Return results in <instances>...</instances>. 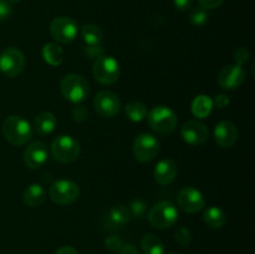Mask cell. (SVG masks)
<instances>
[{
	"label": "cell",
	"instance_id": "74e56055",
	"mask_svg": "<svg viewBox=\"0 0 255 254\" xmlns=\"http://www.w3.org/2000/svg\"><path fill=\"white\" fill-rule=\"evenodd\" d=\"M119 254H139V253L136 249V247L131 246V244H127V246L121 247V249L119 251Z\"/></svg>",
	"mask_w": 255,
	"mask_h": 254
},
{
	"label": "cell",
	"instance_id": "6da1fadb",
	"mask_svg": "<svg viewBox=\"0 0 255 254\" xmlns=\"http://www.w3.org/2000/svg\"><path fill=\"white\" fill-rule=\"evenodd\" d=\"M2 133L6 141L14 146H22L32 138L31 125L20 116H9L2 122Z\"/></svg>",
	"mask_w": 255,
	"mask_h": 254
},
{
	"label": "cell",
	"instance_id": "836d02e7",
	"mask_svg": "<svg viewBox=\"0 0 255 254\" xmlns=\"http://www.w3.org/2000/svg\"><path fill=\"white\" fill-rule=\"evenodd\" d=\"M85 52H86V55L89 57L96 60L97 57L104 55V49H102L100 45H89V46L86 47V50H85Z\"/></svg>",
	"mask_w": 255,
	"mask_h": 254
},
{
	"label": "cell",
	"instance_id": "ffe728a7",
	"mask_svg": "<svg viewBox=\"0 0 255 254\" xmlns=\"http://www.w3.org/2000/svg\"><path fill=\"white\" fill-rule=\"evenodd\" d=\"M45 196H46V192L44 187L39 183H32L27 188H25L22 199L27 206L37 207L45 201Z\"/></svg>",
	"mask_w": 255,
	"mask_h": 254
},
{
	"label": "cell",
	"instance_id": "5bb4252c",
	"mask_svg": "<svg viewBox=\"0 0 255 254\" xmlns=\"http://www.w3.org/2000/svg\"><path fill=\"white\" fill-rule=\"evenodd\" d=\"M181 136L183 141L189 144H202L208 139V128L206 125L201 124L198 121L186 122L181 128Z\"/></svg>",
	"mask_w": 255,
	"mask_h": 254
},
{
	"label": "cell",
	"instance_id": "7402d4cb",
	"mask_svg": "<svg viewBox=\"0 0 255 254\" xmlns=\"http://www.w3.org/2000/svg\"><path fill=\"white\" fill-rule=\"evenodd\" d=\"M203 219L209 228L218 229L222 228L226 224L227 216L219 207L212 206L206 209V212L203 214Z\"/></svg>",
	"mask_w": 255,
	"mask_h": 254
},
{
	"label": "cell",
	"instance_id": "2e32d148",
	"mask_svg": "<svg viewBox=\"0 0 255 254\" xmlns=\"http://www.w3.org/2000/svg\"><path fill=\"white\" fill-rule=\"evenodd\" d=\"M214 139L223 148H229L238 139V131L233 122L222 121L214 128Z\"/></svg>",
	"mask_w": 255,
	"mask_h": 254
},
{
	"label": "cell",
	"instance_id": "4316f807",
	"mask_svg": "<svg viewBox=\"0 0 255 254\" xmlns=\"http://www.w3.org/2000/svg\"><path fill=\"white\" fill-rule=\"evenodd\" d=\"M174 239L182 247H189L192 242V233L186 227H179L174 233Z\"/></svg>",
	"mask_w": 255,
	"mask_h": 254
},
{
	"label": "cell",
	"instance_id": "ba28073f",
	"mask_svg": "<svg viewBox=\"0 0 255 254\" xmlns=\"http://www.w3.org/2000/svg\"><path fill=\"white\" fill-rule=\"evenodd\" d=\"M77 22L74 19L67 16H59L54 19L50 24V34L61 44H69L74 41L77 36Z\"/></svg>",
	"mask_w": 255,
	"mask_h": 254
},
{
	"label": "cell",
	"instance_id": "5b68a950",
	"mask_svg": "<svg viewBox=\"0 0 255 254\" xmlns=\"http://www.w3.org/2000/svg\"><path fill=\"white\" fill-rule=\"evenodd\" d=\"M51 154L57 162L72 163L80 156V144L69 134H61L52 141Z\"/></svg>",
	"mask_w": 255,
	"mask_h": 254
},
{
	"label": "cell",
	"instance_id": "e0dca14e",
	"mask_svg": "<svg viewBox=\"0 0 255 254\" xmlns=\"http://www.w3.org/2000/svg\"><path fill=\"white\" fill-rule=\"evenodd\" d=\"M177 164L172 159H162L156 164L153 171L154 181L158 184L166 186L172 183L177 177Z\"/></svg>",
	"mask_w": 255,
	"mask_h": 254
},
{
	"label": "cell",
	"instance_id": "7a4b0ae2",
	"mask_svg": "<svg viewBox=\"0 0 255 254\" xmlns=\"http://www.w3.org/2000/svg\"><path fill=\"white\" fill-rule=\"evenodd\" d=\"M62 96L70 102L79 104L87 99L90 94V85L84 76L79 74H69L64 76L60 84Z\"/></svg>",
	"mask_w": 255,
	"mask_h": 254
},
{
	"label": "cell",
	"instance_id": "8fae6325",
	"mask_svg": "<svg viewBox=\"0 0 255 254\" xmlns=\"http://www.w3.org/2000/svg\"><path fill=\"white\" fill-rule=\"evenodd\" d=\"M94 107L100 116L111 119L120 112L121 101L115 92L100 91L94 100Z\"/></svg>",
	"mask_w": 255,
	"mask_h": 254
},
{
	"label": "cell",
	"instance_id": "3957f363",
	"mask_svg": "<svg viewBox=\"0 0 255 254\" xmlns=\"http://www.w3.org/2000/svg\"><path fill=\"white\" fill-rule=\"evenodd\" d=\"M147 119L151 128L159 134H171L178 124L176 112L167 106H156L147 115Z\"/></svg>",
	"mask_w": 255,
	"mask_h": 254
},
{
	"label": "cell",
	"instance_id": "603a6c76",
	"mask_svg": "<svg viewBox=\"0 0 255 254\" xmlns=\"http://www.w3.org/2000/svg\"><path fill=\"white\" fill-rule=\"evenodd\" d=\"M42 59L51 66H59L64 61V50L56 44H46L42 47Z\"/></svg>",
	"mask_w": 255,
	"mask_h": 254
},
{
	"label": "cell",
	"instance_id": "44dd1931",
	"mask_svg": "<svg viewBox=\"0 0 255 254\" xmlns=\"http://www.w3.org/2000/svg\"><path fill=\"white\" fill-rule=\"evenodd\" d=\"M213 110V100L207 95H199L192 102V114L198 119H206Z\"/></svg>",
	"mask_w": 255,
	"mask_h": 254
},
{
	"label": "cell",
	"instance_id": "8d00e7d4",
	"mask_svg": "<svg viewBox=\"0 0 255 254\" xmlns=\"http://www.w3.org/2000/svg\"><path fill=\"white\" fill-rule=\"evenodd\" d=\"M174 6L179 10V11H187L192 7L193 0H173Z\"/></svg>",
	"mask_w": 255,
	"mask_h": 254
},
{
	"label": "cell",
	"instance_id": "9c48e42d",
	"mask_svg": "<svg viewBox=\"0 0 255 254\" xmlns=\"http://www.w3.org/2000/svg\"><path fill=\"white\" fill-rule=\"evenodd\" d=\"M25 56L21 50L7 47L0 55V71L7 77H15L24 70Z\"/></svg>",
	"mask_w": 255,
	"mask_h": 254
},
{
	"label": "cell",
	"instance_id": "4fadbf2b",
	"mask_svg": "<svg viewBox=\"0 0 255 254\" xmlns=\"http://www.w3.org/2000/svg\"><path fill=\"white\" fill-rule=\"evenodd\" d=\"M246 80V71L241 65H227L219 71L218 84L224 90H236Z\"/></svg>",
	"mask_w": 255,
	"mask_h": 254
},
{
	"label": "cell",
	"instance_id": "ac0fdd59",
	"mask_svg": "<svg viewBox=\"0 0 255 254\" xmlns=\"http://www.w3.org/2000/svg\"><path fill=\"white\" fill-rule=\"evenodd\" d=\"M56 117L52 112L42 111L39 115H36L34 120V128L40 136H47L51 133L56 127Z\"/></svg>",
	"mask_w": 255,
	"mask_h": 254
},
{
	"label": "cell",
	"instance_id": "d6a6232c",
	"mask_svg": "<svg viewBox=\"0 0 255 254\" xmlns=\"http://www.w3.org/2000/svg\"><path fill=\"white\" fill-rule=\"evenodd\" d=\"M12 7L9 0H0V21L6 20L11 15Z\"/></svg>",
	"mask_w": 255,
	"mask_h": 254
},
{
	"label": "cell",
	"instance_id": "484cf974",
	"mask_svg": "<svg viewBox=\"0 0 255 254\" xmlns=\"http://www.w3.org/2000/svg\"><path fill=\"white\" fill-rule=\"evenodd\" d=\"M81 35L87 45H100V42L102 41V37H104L102 30L94 24L84 25L81 27Z\"/></svg>",
	"mask_w": 255,
	"mask_h": 254
},
{
	"label": "cell",
	"instance_id": "277c9868",
	"mask_svg": "<svg viewBox=\"0 0 255 254\" xmlns=\"http://www.w3.org/2000/svg\"><path fill=\"white\" fill-rule=\"evenodd\" d=\"M148 221L157 229L171 228L178 221V211L172 202L161 201L149 209Z\"/></svg>",
	"mask_w": 255,
	"mask_h": 254
},
{
	"label": "cell",
	"instance_id": "f35d334b",
	"mask_svg": "<svg viewBox=\"0 0 255 254\" xmlns=\"http://www.w3.org/2000/svg\"><path fill=\"white\" fill-rule=\"evenodd\" d=\"M55 254H79V252L76 251L75 248H72V247H61V248H59L56 251V253Z\"/></svg>",
	"mask_w": 255,
	"mask_h": 254
},
{
	"label": "cell",
	"instance_id": "4dcf8cb0",
	"mask_svg": "<svg viewBox=\"0 0 255 254\" xmlns=\"http://www.w3.org/2000/svg\"><path fill=\"white\" fill-rule=\"evenodd\" d=\"M249 51L247 47H239V49H237L236 51H234V60H236L237 65H243L246 64V62H248L249 60Z\"/></svg>",
	"mask_w": 255,
	"mask_h": 254
},
{
	"label": "cell",
	"instance_id": "d4e9b609",
	"mask_svg": "<svg viewBox=\"0 0 255 254\" xmlns=\"http://www.w3.org/2000/svg\"><path fill=\"white\" fill-rule=\"evenodd\" d=\"M126 111L127 117H128L131 121L133 122H141L143 121L147 117V107L146 105L142 104L139 101H129L128 104L126 105Z\"/></svg>",
	"mask_w": 255,
	"mask_h": 254
},
{
	"label": "cell",
	"instance_id": "f1b7e54d",
	"mask_svg": "<svg viewBox=\"0 0 255 254\" xmlns=\"http://www.w3.org/2000/svg\"><path fill=\"white\" fill-rule=\"evenodd\" d=\"M147 203L142 199H136V201H132L131 204H129V211H131V216L137 217V218H141L142 216L146 212Z\"/></svg>",
	"mask_w": 255,
	"mask_h": 254
},
{
	"label": "cell",
	"instance_id": "60d3db41",
	"mask_svg": "<svg viewBox=\"0 0 255 254\" xmlns=\"http://www.w3.org/2000/svg\"><path fill=\"white\" fill-rule=\"evenodd\" d=\"M172 254H182V253H172Z\"/></svg>",
	"mask_w": 255,
	"mask_h": 254
},
{
	"label": "cell",
	"instance_id": "52a82bcc",
	"mask_svg": "<svg viewBox=\"0 0 255 254\" xmlns=\"http://www.w3.org/2000/svg\"><path fill=\"white\" fill-rule=\"evenodd\" d=\"M49 194L52 202L60 206H66L79 199L80 188L75 182L69 179H59L51 184Z\"/></svg>",
	"mask_w": 255,
	"mask_h": 254
},
{
	"label": "cell",
	"instance_id": "d6986e66",
	"mask_svg": "<svg viewBox=\"0 0 255 254\" xmlns=\"http://www.w3.org/2000/svg\"><path fill=\"white\" fill-rule=\"evenodd\" d=\"M131 211L125 204H116L110 209L107 214V222L111 224L114 228H119L126 224L131 219Z\"/></svg>",
	"mask_w": 255,
	"mask_h": 254
},
{
	"label": "cell",
	"instance_id": "8992f818",
	"mask_svg": "<svg viewBox=\"0 0 255 254\" xmlns=\"http://www.w3.org/2000/svg\"><path fill=\"white\" fill-rule=\"evenodd\" d=\"M94 77L102 85H114L120 77V65L112 56L97 57L92 65Z\"/></svg>",
	"mask_w": 255,
	"mask_h": 254
},
{
	"label": "cell",
	"instance_id": "d590c367",
	"mask_svg": "<svg viewBox=\"0 0 255 254\" xmlns=\"http://www.w3.org/2000/svg\"><path fill=\"white\" fill-rule=\"evenodd\" d=\"M229 104H231V100H229V97L227 95H218L213 101V105H216L218 109H224Z\"/></svg>",
	"mask_w": 255,
	"mask_h": 254
},
{
	"label": "cell",
	"instance_id": "83f0119b",
	"mask_svg": "<svg viewBox=\"0 0 255 254\" xmlns=\"http://www.w3.org/2000/svg\"><path fill=\"white\" fill-rule=\"evenodd\" d=\"M189 20L193 25L196 26H202V25L206 24L208 21V12H207L206 9L203 7H197L193 11L191 12V16H189Z\"/></svg>",
	"mask_w": 255,
	"mask_h": 254
},
{
	"label": "cell",
	"instance_id": "1f68e13d",
	"mask_svg": "<svg viewBox=\"0 0 255 254\" xmlns=\"http://www.w3.org/2000/svg\"><path fill=\"white\" fill-rule=\"evenodd\" d=\"M72 119L77 122H84L87 120V115H89V111L85 106H76L74 107L71 112Z\"/></svg>",
	"mask_w": 255,
	"mask_h": 254
},
{
	"label": "cell",
	"instance_id": "f546056e",
	"mask_svg": "<svg viewBox=\"0 0 255 254\" xmlns=\"http://www.w3.org/2000/svg\"><path fill=\"white\" fill-rule=\"evenodd\" d=\"M105 246H106V248L109 249V251L119 252L124 244H122V239L120 238V237L111 236L105 241Z\"/></svg>",
	"mask_w": 255,
	"mask_h": 254
},
{
	"label": "cell",
	"instance_id": "ab89813d",
	"mask_svg": "<svg viewBox=\"0 0 255 254\" xmlns=\"http://www.w3.org/2000/svg\"><path fill=\"white\" fill-rule=\"evenodd\" d=\"M9 1H10V2H19L20 0H9Z\"/></svg>",
	"mask_w": 255,
	"mask_h": 254
},
{
	"label": "cell",
	"instance_id": "9a60e30c",
	"mask_svg": "<svg viewBox=\"0 0 255 254\" xmlns=\"http://www.w3.org/2000/svg\"><path fill=\"white\" fill-rule=\"evenodd\" d=\"M47 161V148L45 143L36 141L26 147L24 152V162L29 168H40Z\"/></svg>",
	"mask_w": 255,
	"mask_h": 254
},
{
	"label": "cell",
	"instance_id": "e575fe53",
	"mask_svg": "<svg viewBox=\"0 0 255 254\" xmlns=\"http://www.w3.org/2000/svg\"><path fill=\"white\" fill-rule=\"evenodd\" d=\"M224 0H198L199 5L201 7L206 10H211V9H216V7L221 6L223 4Z\"/></svg>",
	"mask_w": 255,
	"mask_h": 254
},
{
	"label": "cell",
	"instance_id": "cb8c5ba5",
	"mask_svg": "<svg viewBox=\"0 0 255 254\" xmlns=\"http://www.w3.org/2000/svg\"><path fill=\"white\" fill-rule=\"evenodd\" d=\"M142 251L144 254H164V246L156 234L148 233L141 241Z\"/></svg>",
	"mask_w": 255,
	"mask_h": 254
},
{
	"label": "cell",
	"instance_id": "30bf717a",
	"mask_svg": "<svg viewBox=\"0 0 255 254\" xmlns=\"http://www.w3.org/2000/svg\"><path fill=\"white\" fill-rule=\"evenodd\" d=\"M159 141L151 133H141L133 142V156L139 162H149L158 154Z\"/></svg>",
	"mask_w": 255,
	"mask_h": 254
},
{
	"label": "cell",
	"instance_id": "7c38bea8",
	"mask_svg": "<svg viewBox=\"0 0 255 254\" xmlns=\"http://www.w3.org/2000/svg\"><path fill=\"white\" fill-rule=\"evenodd\" d=\"M177 203L187 213H197L201 212L206 206L204 197L198 189L193 187H186L181 189L177 196Z\"/></svg>",
	"mask_w": 255,
	"mask_h": 254
}]
</instances>
